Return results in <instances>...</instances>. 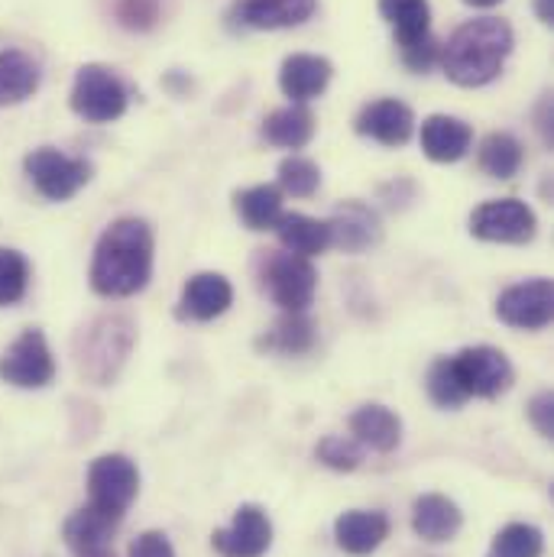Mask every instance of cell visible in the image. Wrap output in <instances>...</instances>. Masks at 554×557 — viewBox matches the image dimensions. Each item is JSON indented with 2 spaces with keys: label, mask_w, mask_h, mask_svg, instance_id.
<instances>
[{
  "label": "cell",
  "mask_w": 554,
  "mask_h": 557,
  "mask_svg": "<svg viewBox=\"0 0 554 557\" xmlns=\"http://www.w3.org/2000/svg\"><path fill=\"white\" fill-rule=\"evenodd\" d=\"M156 237L139 218H118L95 244L91 257V288L101 298H131L152 278Z\"/></svg>",
  "instance_id": "obj_1"
},
{
  "label": "cell",
  "mask_w": 554,
  "mask_h": 557,
  "mask_svg": "<svg viewBox=\"0 0 554 557\" xmlns=\"http://www.w3.org/2000/svg\"><path fill=\"white\" fill-rule=\"evenodd\" d=\"M516 33L500 16H477L460 23L441 46V69L457 88H483L496 82L513 55Z\"/></svg>",
  "instance_id": "obj_2"
},
{
  "label": "cell",
  "mask_w": 554,
  "mask_h": 557,
  "mask_svg": "<svg viewBox=\"0 0 554 557\" xmlns=\"http://www.w3.org/2000/svg\"><path fill=\"white\" fill-rule=\"evenodd\" d=\"M137 347V324L127 314H101L75 341L78 373L95 386H111Z\"/></svg>",
  "instance_id": "obj_3"
},
{
  "label": "cell",
  "mask_w": 554,
  "mask_h": 557,
  "mask_svg": "<svg viewBox=\"0 0 554 557\" xmlns=\"http://www.w3.org/2000/svg\"><path fill=\"white\" fill-rule=\"evenodd\" d=\"M69 104L88 124H114L127 114L131 91L114 69L101 62H88L75 72Z\"/></svg>",
  "instance_id": "obj_4"
},
{
  "label": "cell",
  "mask_w": 554,
  "mask_h": 557,
  "mask_svg": "<svg viewBox=\"0 0 554 557\" xmlns=\"http://www.w3.org/2000/svg\"><path fill=\"white\" fill-rule=\"evenodd\" d=\"M139 493V470L127 454H101L88 467V506L111 519H124Z\"/></svg>",
  "instance_id": "obj_5"
},
{
  "label": "cell",
  "mask_w": 554,
  "mask_h": 557,
  "mask_svg": "<svg viewBox=\"0 0 554 557\" xmlns=\"http://www.w3.org/2000/svg\"><path fill=\"white\" fill-rule=\"evenodd\" d=\"M23 172L33 182V188L49 201H69L91 182V162L69 156L56 146H39L26 152Z\"/></svg>",
  "instance_id": "obj_6"
},
{
  "label": "cell",
  "mask_w": 554,
  "mask_h": 557,
  "mask_svg": "<svg viewBox=\"0 0 554 557\" xmlns=\"http://www.w3.org/2000/svg\"><path fill=\"white\" fill-rule=\"evenodd\" d=\"M447 360H451L454 380L467 399H496V396L509 393V386L516 380L509 357L490 344L464 347L460 354H454Z\"/></svg>",
  "instance_id": "obj_7"
},
{
  "label": "cell",
  "mask_w": 554,
  "mask_h": 557,
  "mask_svg": "<svg viewBox=\"0 0 554 557\" xmlns=\"http://www.w3.org/2000/svg\"><path fill=\"white\" fill-rule=\"evenodd\" d=\"M470 234L483 244H529L539 234V218L519 198H493L473 208Z\"/></svg>",
  "instance_id": "obj_8"
},
{
  "label": "cell",
  "mask_w": 554,
  "mask_h": 557,
  "mask_svg": "<svg viewBox=\"0 0 554 557\" xmlns=\"http://www.w3.org/2000/svg\"><path fill=\"white\" fill-rule=\"evenodd\" d=\"M0 380L16 389H46L56 380V357L39 327H26L0 357Z\"/></svg>",
  "instance_id": "obj_9"
},
{
  "label": "cell",
  "mask_w": 554,
  "mask_h": 557,
  "mask_svg": "<svg viewBox=\"0 0 554 557\" xmlns=\"http://www.w3.org/2000/svg\"><path fill=\"white\" fill-rule=\"evenodd\" d=\"M554 292L552 278L535 276L522 278L500 292L496 298V318L516 331H542L552 324Z\"/></svg>",
  "instance_id": "obj_10"
},
{
  "label": "cell",
  "mask_w": 554,
  "mask_h": 557,
  "mask_svg": "<svg viewBox=\"0 0 554 557\" xmlns=\"http://www.w3.org/2000/svg\"><path fill=\"white\" fill-rule=\"evenodd\" d=\"M263 288L270 292V298L282 311H308V305L315 301V292H318V270L305 257L276 253L267 263Z\"/></svg>",
  "instance_id": "obj_11"
},
{
  "label": "cell",
  "mask_w": 554,
  "mask_h": 557,
  "mask_svg": "<svg viewBox=\"0 0 554 557\" xmlns=\"http://www.w3.org/2000/svg\"><path fill=\"white\" fill-rule=\"evenodd\" d=\"M211 548L221 557H263L273 548V522L263 506L247 503L234 512L227 529L211 535Z\"/></svg>",
  "instance_id": "obj_12"
},
{
  "label": "cell",
  "mask_w": 554,
  "mask_h": 557,
  "mask_svg": "<svg viewBox=\"0 0 554 557\" xmlns=\"http://www.w3.org/2000/svg\"><path fill=\"white\" fill-rule=\"evenodd\" d=\"M354 131L380 146H406L416 137V111L399 98H380L360 108Z\"/></svg>",
  "instance_id": "obj_13"
},
{
  "label": "cell",
  "mask_w": 554,
  "mask_h": 557,
  "mask_svg": "<svg viewBox=\"0 0 554 557\" xmlns=\"http://www.w3.org/2000/svg\"><path fill=\"white\" fill-rule=\"evenodd\" d=\"M118 519L98 512L95 506H82L75 509L65 525H62V539L72 557H118L114 552V532H118Z\"/></svg>",
  "instance_id": "obj_14"
},
{
  "label": "cell",
  "mask_w": 554,
  "mask_h": 557,
  "mask_svg": "<svg viewBox=\"0 0 554 557\" xmlns=\"http://www.w3.org/2000/svg\"><path fill=\"white\" fill-rule=\"evenodd\" d=\"M334 78V65L324 55L315 52H292L279 65V91L292 104H308L328 91Z\"/></svg>",
  "instance_id": "obj_15"
},
{
  "label": "cell",
  "mask_w": 554,
  "mask_h": 557,
  "mask_svg": "<svg viewBox=\"0 0 554 557\" xmlns=\"http://www.w3.org/2000/svg\"><path fill=\"white\" fill-rule=\"evenodd\" d=\"M328 231H331V247H337L344 253H364V250H370V247H377L383 240L380 214L370 205L357 201V198L344 201L331 214Z\"/></svg>",
  "instance_id": "obj_16"
},
{
  "label": "cell",
  "mask_w": 554,
  "mask_h": 557,
  "mask_svg": "<svg viewBox=\"0 0 554 557\" xmlns=\"http://www.w3.org/2000/svg\"><path fill=\"white\" fill-rule=\"evenodd\" d=\"M234 305V285L221 273H195L182 285V298L175 314L182 321H214Z\"/></svg>",
  "instance_id": "obj_17"
},
{
  "label": "cell",
  "mask_w": 554,
  "mask_h": 557,
  "mask_svg": "<svg viewBox=\"0 0 554 557\" xmlns=\"http://www.w3.org/2000/svg\"><path fill=\"white\" fill-rule=\"evenodd\" d=\"M315 10L318 0H237L234 20L247 29L273 33V29H292L308 23Z\"/></svg>",
  "instance_id": "obj_18"
},
{
  "label": "cell",
  "mask_w": 554,
  "mask_h": 557,
  "mask_svg": "<svg viewBox=\"0 0 554 557\" xmlns=\"http://www.w3.org/2000/svg\"><path fill=\"white\" fill-rule=\"evenodd\" d=\"M393 532V522L380 509H350L334 522V542L344 555H373Z\"/></svg>",
  "instance_id": "obj_19"
},
{
  "label": "cell",
  "mask_w": 554,
  "mask_h": 557,
  "mask_svg": "<svg viewBox=\"0 0 554 557\" xmlns=\"http://www.w3.org/2000/svg\"><path fill=\"white\" fill-rule=\"evenodd\" d=\"M418 143L431 162H460L473 146V127L451 114H431L421 121Z\"/></svg>",
  "instance_id": "obj_20"
},
{
  "label": "cell",
  "mask_w": 554,
  "mask_h": 557,
  "mask_svg": "<svg viewBox=\"0 0 554 557\" xmlns=\"http://www.w3.org/2000/svg\"><path fill=\"white\" fill-rule=\"evenodd\" d=\"M464 525V512L457 509L454 499L441 493H424L413 503V532L428 545L451 542Z\"/></svg>",
  "instance_id": "obj_21"
},
{
  "label": "cell",
  "mask_w": 554,
  "mask_h": 557,
  "mask_svg": "<svg viewBox=\"0 0 554 557\" xmlns=\"http://www.w3.org/2000/svg\"><path fill=\"white\" fill-rule=\"evenodd\" d=\"M350 434H354V441H360L364 447H370L377 454H393L403 444V418L390 406L370 403L350 416Z\"/></svg>",
  "instance_id": "obj_22"
},
{
  "label": "cell",
  "mask_w": 554,
  "mask_h": 557,
  "mask_svg": "<svg viewBox=\"0 0 554 557\" xmlns=\"http://www.w3.org/2000/svg\"><path fill=\"white\" fill-rule=\"evenodd\" d=\"M42 72L33 55L23 49H3L0 52V108H16L29 101L39 91Z\"/></svg>",
  "instance_id": "obj_23"
},
{
  "label": "cell",
  "mask_w": 554,
  "mask_h": 557,
  "mask_svg": "<svg viewBox=\"0 0 554 557\" xmlns=\"http://www.w3.org/2000/svg\"><path fill=\"white\" fill-rule=\"evenodd\" d=\"M276 237L279 244L285 247V253H295V257H321L328 247H331V231H328V221H318V218H308V214H285L276 221Z\"/></svg>",
  "instance_id": "obj_24"
},
{
  "label": "cell",
  "mask_w": 554,
  "mask_h": 557,
  "mask_svg": "<svg viewBox=\"0 0 554 557\" xmlns=\"http://www.w3.org/2000/svg\"><path fill=\"white\" fill-rule=\"evenodd\" d=\"M318 341V327L305 311H285L276 324L257 341L260 350L267 354H282V357H298L308 354Z\"/></svg>",
  "instance_id": "obj_25"
},
{
  "label": "cell",
  "mask_w": 554,
  "mask_h": 557,
  "mask_svg": "<svg viewBox=\"0 0 554 557\" xmlns=\"http://www.w3.org/2000/svg\"><path fill=\"white\" fill-rule=\"evenodd\" d=\"M315 114L308 111V104H288V108H279L273 114L263 117V127L260 134L267 143H273L279 149H305L311 137H315Z\"/></svg>",
  "instance_id": "obj_26"
},
{
  "label": "cell",
  "mask_w": 554,
  "mask_h": 557,
  "mask_svg": "<svg viewBox=\"0 0 554 557\" xmlns=\"http://www.w3.org/2000/svg\"><path fill=\"white\" fill-rule=\"evenodd\" d=\"M380 16L390 23L396 46H416L431 36V3L428 0H380Z\"/></svg>",
  "instance_id": "obj_27"
},
{
  "label": "cell",
  "mask_w": 554,
  "mask_h": 557,
  "mask_svg": "<svg viewBox=\"0 0 554 557\" xmlns=\"http://www.w3.org/2000/svg\"><path fill=\"white\" fill-rule=\"evenodd\" d=\"M522 162H526L522 143L513 137V134H506V131L487 134L483 143H480V149H477V165H480L490 178H500V182L519 175Z\"/></svg>",
  "instance_id": "obj_28"
},
{
  "label": "cell",
  "mask_w": 554,
  "mask_h": 557,
  "mask_svg": "<svg viewBox=\"0 0 554 557\" xmlns=\"http://www.w3.org/2000/svg\"><path fill=\"white\" fill-rule=\"evenodd\" d=\"M234 211L250 231H273L282 218V191L276 185H254L234 195Z\"/></svg>",
  "instance_id": "obj_29"
},
{
  "label": "cell",
  "mask_w": 554,
  "mask_h": 557,
  "mask_svg": "<svg viewBox=\"0 0 554 557\" xmlns=\"http://www.w3.org/2000/svg\"><path fill=\"white\" fill-rule=\"evenodd\" d=\"M545 555V535L542 529L529 522H509L496 532L487 557H542Z\"/></svg>",
  "instance_id": "obj_30"
},
{
  "label": "cell",
  "mask_w": 554,
  "mask_h": 557,
  "mask_svg": "<svg viewBox=\"0 0 554 557\" xmlns=\"http://www.w3.org/2000/svg\"><path fill=\"white\" fill-rule=\"evenodd\" d=\"M318 185H321V169L308 156L292 152L279 162V191H285L292 198H308L318 191Z\"/></svg>",
  "instance_id": "obj_31"
},
{
  "label": "cell",
  "mask_w": 554,
  "mask_h": 557,
  "mask_svg": "<svg viewBox=\"0 0 554 557\" xmlns=\"http://www.w3.org/2000/svg\"><path fill=\"white\" fill-rule=\"evenodd\" d=\"M26 288H29V260L13 247H0V308L23 301Z\"/></svg>",
  "instance_id": "obj_32"
},
{
  "label": "cell",
  "mask_w": 554,
  "mask_h": 557,
  "mask_svg": "<svg viewBox=\"0 0 554 557\" xmlns=\"http://www.w3.org/2000/svg\"><path fill=\"white\" fill-rule=\"evenodd\" d=\"M315 457L331 470L350 473V470H357L364 463V444L354 441V437H344V434H328V437L318 441Z\"/></svg>",
  "instance_id": "obj_33"
},
{
  "label": "cell",
  "mask_w": 554,
  "mask_h": 557,
  "mask_svg": "<svg viewBox=\"0 0 554 557\" xmlns=\"http://www.w3.org/2000/svg\"><path fill=\"white\" fill-rule=\"evenodd\" d=\"M424 386H428L431 403L441 406V409H460V406L467 403L464 389H460L457 380H454V370H451V360H447V357H441V360L431 363L428 383H424Z\"/></svg>",
  "instance_id": "obj_34"
},
{
  "label": "cell",
  "mask_w": 554,
  "mask_h": 557,
  "mask_svg": "<svg viewBox=\"0 0 554 557\" xmlns=\"http://www.w3.org/2000/svg\"><path fill=\"white\" fill-rule=\"evenodd\" d=\"M118 23L131 33H149L159 23V0H118Z\"/></svg>",
  "instance_id": "obj_35"
},
{
  "label": "cell",
  "mask_w": 554,
  "mask_h": 557,
  "mask_svg": "<svg viewBox=\"0 0 554 557\" xmlns=\"http://www.w3.org/2000/svg\"><path fill=\"white\" fill-rule=\"evenodd\" d=\"M399 55H403V65H406L409 72L424 75V72L441 59V42H438L434 36H428V39H421V42H416V46L399 49Z\"/></svg>",
  "instance_id": "obj_36"
},
{
  "label": "cell",
  "mask_w": 554,
  "mask_h": 557,
  "mask_svg": "<svg viewBox=\"0 0 554 557\" xmlns=\"http://www.w3.org/2000/svg\"><path fill=\"white\" fill-rule=\"evenodd\" d=\"M526 412H529V421H532V428H535V431H539L542 437H552V434H554V396H552V389H542V393H535Z\"/></svg>",
  "instance_id": "obj_37"
},
{
  "label": "cell",
  "mask_w": 554,
  "mask_h": 557,
  "mask_svg": "<svg viewBox=\"0 0 554 557\" xmlns=\"http://www.w3.org/2000/svg\"><path fill=\"white\" fill-rule=\"evenodd\" d=\"M127 557H175V548H172V542H169L165 532L149 529V532H143V535L134 539Z\"/></svg>",
  "instance_id": "obj_38"
},
{
  "label": "cell",
  "mask_w": 554,
  "mask_h": 557,
  "mask_svg": "<svg viewBox=\"0 0 554 557\" xmlns=\"http://www.w3.org/2000/svg\"><path fill=\"white\" fill-rule=\"evenodd\" d=\"M535 127H539V134L542 139L552 146V101H549V95H542V101H539V114H535Z\"/></svg>",
  "instance_id": "obj_39"
},
{
  "label": "cell",
  "mask_w": 554,
  "mask_h": 557,
  "mask_svg": "<svg viewBox=\"0 0 554 557\" xmlns=\"http://www.w3.org/2000/svg\"><path fill=\"white\" fill-rule=\"evenodd\" d=\"M535 16H539V23L552 26V23H554V0H535Z\"/></svg>",
  "instance_id": "obj_40"
},
{
  "label": "cell",
  "mask_w": 554,
  "mask_h": 557,
  "mask_svg": "<svg viewBox=\"0 0 554 557\" xmlns=\"http://www.w3.org/2000/svg\"><path fill=\"white\" fill-rule=\"evenodd\" d=\"M460 3H467L473 10H490V7H500L503 0H460Z\"/></svg>",
  "instance_id": "obj_41"
}]
</instances>
